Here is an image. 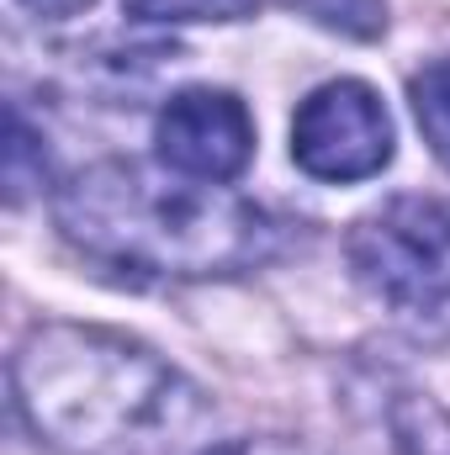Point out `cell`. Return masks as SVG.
Wrapping results in <instances>:
<instances>
[{"mask_svg":"<svg viewBox=\"0 0 450 455\" xmlns=\"http://www.w3.org/2000/svg\"><path fill=\"white\" fill-rule=\"evenodd\" d=\"M11 392L59 455H170L207 413L202 387L165 355L91 323L32 329L11 360Z\"/></svg>","mask_w":450,"mask_h":455,"instance_id":"cell-1","label":"cell"},{"mask_svg":"<svg viewBox=\"0 0 450 455\" xmlns=\"http://www.w3.org/2000/svg\"><path fill=\"white\" fill-rule=\"evenodd\" d=\"M53 223L80 254L154 281L238 275L281 249V223L260 202L207 180L154 175L133 159L69 175L53 196Z\"/></svg>","mask_w":450,"mask_h":455,"instance_id":"cell-2","label":"cell"},{"mask_svg":"<svg viewBox=\"0 0 450 455\" xmlns=\"http://www.w3.org/2000/svg\"><path fill=\"white\" fill-rule=\"evenodd\" d=\"M355 281L408 323H450V202L392 196L350 228Z\"/></svg>","mask_w":450,"mask_h":455,"instance_id":"cell-3","label":"cell"},{"mask_svg":"<svg viewBox=\"0 0 450 455\" xmlns=\"http://www.w3.org/2000/svg\"><path fill=\"white\" fill-rule=\"evenodd\" d=\"M392 116L366 80H329L292 116V159L302 175L350 186L392 164Z\"/></svg>","mask_w":450,"mask_h":455,"instance_id":"cell-4","label":"cell"},{"mask_svg":"<svg viewBox=\"0 0 450 455\" xmlns=\"http://www.w3.org/2000/svg\"><path fill=\"white\" fill-rule=\"evenodd\" d=\"M154 154L170 175L186 180H207L223 186L238 180L244 164L254 159V116L233 91H181L165 101V112L154 122Z\"/></svg>","mask_w":450,"mask_h":455,"instance_id":"cell-5","label":"cell"},{"mask_svg":"<svg viewBox=\"0 0 450 455\" xmlns=\"http://www.w3.org/2000/svg\"><path fill=\"white\" fill-rule=\"evenodd\" d=\"M408 101H414V116H419L424 143L435 148V159L450 170V59L424 64V69L408 80Z\"/></svg>","mask_w":450,"mask_h":455,"instance_id":"cell-6","label":"cell"},{"mask_svg":"<svg viewBox=\"0 0 450 455\" xmlns=\"http://www.w3.org/2000/svg\"><path fill=\"white\" fill-rule=\"evenodd\" d=\"M43 175H48L43 143L32 138V127H27L21 107H11V143H5V196H11V207H21L27 191L43 186Z\"/></svg>","mask_w":450,"mask_h":455,"instance_id":"cell-7","label":"cell"},{"mask_svg":"<svg viewBox=\"0 0 450 455\" xmlns=\"http://www.w3.org/2000/svg\"><path fill=\"white\" fill-rule=\"evenodd\" d=\"M260 0H122L127 16L138 21H238Z\"/></svg>","mask_w":450,"mask_h":455,"instance_id":"cell-8","label":"cell"},{"mask_svg":"<svg viewBox=\"0 0 450 455\" xmlns=\"http://www.w3.org/2000/svg\"><path fill=\"white\" fill-rule=\"evenodd\" d=\"M27 16H37V21H64V16H80V11H91L96 0H16Z\"/></svg>","mask_w":450,"mask_h":455,"instance_id":"cell-9","label":"cell"},{"mask_svg":"<svg viewBox=\"0 0 450 455\" xmlns=\"http://www.w3.org/2000/svg\"><path fill=\"white\" fill-rule=\"evenodd\" d=\"M213 455H281V451H254V445H223V451H213Z\"/></svg>","mask_w":450,"mask_h":455,"instance_id":"cell-10","label":"cell"}]
</instances>
